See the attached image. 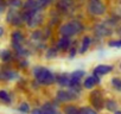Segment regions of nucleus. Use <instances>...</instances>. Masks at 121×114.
Here are the masks:
<instances>
[{
  "instance_id": "obj_24",
  "label": "nucleus",
  "mask_w": 121,
  "mask_h": 114,
  "mask_svg": "<svg viewBox=\"0 0 121 114\" xmlns=\"http://www.w3.org/2000/svg\"><path fill=\"white\" fill-rule=\"evenodd\" d=\"M0 82H7L6 81V74L4 70H0Z\"/></svg>"
},
{
  "instance_id": "obj_20",
  "label": "nucleus",
  "mask_w": 121,
  "mask_h": 114,
  "mask_svg": "<svg viewBox=\"0 0 121 114\" xmlns=\"http://www.w3.org/2000/svg\"><path fill=\"white\" fill-rule=\"evenodd\" d=\"M7 7H9L7 0H0V14H3L4 12H6Z\"/></svg>"
},
{
  "instance_id": "obj_9",
  "label": "nucleus",
  "mask_w": 121,
  "mask_h": 114,
  "mask_svg": "<svg viewBox=\"0 0 121 114\" xmlns=\"http://www.w3.org/2000/svg\"><path fill=\"white\" fill-rule=\"evenodd\" d=\"M73 27H75V24H74V23H71V24H67V25L62 26V30H60V32H62L65 37H68V36L74 35V33L76 32L75 29H73Z\"/></svg>"
},
{
  "instance_id": "obj_15",
  "label": "nucleus",
  "mask_w": 121,
  "mask_h": 114,
  "mask_svg": "<svg viewBox=\"0 0 121 114\" xmlns=\"http://www.w3.org/2000/svg\"><path fill=\"white\" fill-rule=\"evenodd\" d=\"M104 108H107L109 112H116L117 110V103L114 101V100H107L106 102H104Z\"/></svg>"
},
{
  "instance_id": "obj_22",
  "label": "nucleus",
  "mask_w": 121,
  "mask_h": 114,
  "mask_svg": "<svg viewBox=\"0 0 121 114\" xmlns=\"http://www.w3.org/2000/svg\"><path fill=\"white\" fill-rule=\"evenodd\" d=\"M89 44H90V39H89V37H84V39H83V44H82V51H86V50L88 49Z\"/></svg>"
},
{
  "instance_id": "obj_25",
  "label": "nucleus",
  "mask_w": 121,
  "mask_h": 114,
  "mask_svg": "<svg viewBox=\"0 0 121 114\" xmlns=\"http://www.w3.org/2000/svg\"><path fill=\"white\" fill-rule=\"evenodd\" d=\"M31 114H44V112L42 108H33L31 110Z\"/></svg>"
},
{
  "instance_id": "obj_21",
  "label": "nucleus",
  "mask_w": 121,
  "mask_h": 114,
  "mask_svg": "<svg viewBox=\"0 0 121 114\" xmlns=\"http://www.w3.org/2000/svg\"><path fill=\"white\" fill-rule=\"evenodd\" d=\"M112 84H113L116 89H121V80H120V79H117V77L113 79V80H112Z\"/></svg>"
},
{
  "instance_id": "obj_2",
  "label": "nucleus",
  "mask_w": 121,
  "mask_h": 114,
  "mask_svg": "<svg viewBox=\"0 0 121 114\" xmlns=\"http://www.w3.org/2000/svg\"><path fill=\"white\" fill-rule=\"evenodd\" d=\"M100 94L101 93L99 90H95V92H93L90 94V103H91L93 108L96 109V110L102 109L104 107V102H106V101H103V99H102V96Z\"/></svg>"
},
{
  "instance_id": "obj_14",
  "label": "nucleus",
  "mask_w": 121,
  "mask_h": 114,
  "mask_svg": "<svg viewBox=\"0 0 121 114\" xmlns=\"http://www.w3.org/2000/svg\"><path fill=\"white\" fill-rule=\"evenodd\" d=\"M5 74H6V81H14L17 79H19V74L13 70V69H10V70H4Z\"/></svg>"
},
{
  "instance_id": "obj_16",
  "label": "nucleus",
  "mask_w": 121,
  "mask_h": 114,
  "mask_svg": "<svg viewBox=\"0 0 121 114\" xmlns=\"http://www.w3.org/2000/svg\"><path fill=\"white\" fill-rule=\"evenodd\" d=\"M18 112L22 113V114H27V113H31V108H30V105L27 102H22L19 106H18Z\"/></svg>"
},
{
  "instance_id": "obj_5",
  "label": "nucleus",
  "mask_w": 121,
  "mask_h": 114,
  "mask_svg": "<svg viewBox=\"0 0 121 114\" xmlns=\"http://www.w3.org/2000/svg\"><path fill=\"white\" fill-rule=\"evenodd\" d=\"M13 60V53L9 49H3L0 51V61L1 63H10Z\"/></svg>"
},
{
  "instance_id": "obj_7",
  "label": "nucleus",
  "mask_w": 121,
  "mask_h": 114,
  "mask_svg": "<svg viewBox=\"0 0 121 114\" xmlns=\"http://www.w3.org/2000/svg\"><path fill=\"white\" fill-rule=\"evenodd\" d=\"M40 108L43 109L44 114H59V112L57 110L56 106H55V105H52V103H50V102L44 103Z\"/></svg>"
},
{
  "instance_id": "obj_1",
  "label": "nucleus",
  "mask_w": 121,
  "mask_h": 114,
  "mask_svg": "<svg viewBox=\"0 0 121 114\" xmlns=\"http://www.w3.org/2000/svg\"><path fill=\"white\" fill-rule=\"evenodd\" d=\"M33 76H35V79L37 80L38 83L44 84V86H49V84L53 83L55 80H56L55 76H53L48 69H45V68H43V67H37V68H35V69H33Z\"/></svg>"
},
{
  "instance_id": "obj_18",
  "label": "nucleus",
  "mask_w": 121,
  "mask_h": 114,
  "mask_svg": "<svg viewBox=\"0 0 121 114\" xmlns=\"http://www.w3.org/2000/svg\"><path fill=\"white\" fill-rule=\"evenodd\" d=\"M57 82H58L59 86H62V87H67V86L70 84V80L68 77H65V76H59L57 79Z\"/></svg>"
},
{
  "instance_id": "obj_17",
  "label": "nucleus",
  "mask_w": 121,
  "mask_h": 114,
  "mask_svg": "<svg viewBox=\"0 0 121 114\" xmlns=\"http://www.w3.org/2000/svg\"><path fill=\"white\" fill-rule=\"evenodd\" d=\"M80 114H99L96 109H94L93 107L89 106H84L80 108Z\"/></svg>"
},
{
  "instance_id": "obj_8",
  "label": "nucleus",
  "mask_w": 121,
  "mask_h": 114,
  "mask_svg": "<svg viewBox=\"0 0 121 114\" xmlns=\"http://www.w3.org/2000/svg\"><path fill=\"white\" fill-rule=\"evenodd\" d=\"M11 42L23 44V42H24V35H23V32L20 30L12 31V33H11Z\"/></svg>"
},
{
  "instance_id": "obj_3",
  "label": "nucleus",
  "mask_w": 121,
  "mask_h": 114,
  "mask_svg": "<svg viewBox=\"0 0 121 114\" xmlns=\"http://www.w3.org/2000/svg\"><path fill=\"white\" fill-rule=\"evenodd\" d=\"M56 97H57V100L59 102L65 103V102H69V101L75 100L76 99V94L75 93H71V92H68V90H59L57 93Z\"/></svg>"
},
{
  "instance_id": "obj_11",
  "label": "nucleus",
  "mask_w": 121,
  "mask_h": 114,
  "mask_svg": "<svg viewBox=\"0 0 121 114\" xmlns=\"http://www.w3.org/2000/svg\"><path fill=\"white\" fill-rule=\"evenodd\" d=\"M64 114H80V108L76 107L75 105H67L63 108Z\"/></svg>"
},
{
  "instance_id": "obj_26",
  "label": "nucleus",
  "mask_w": 121,
  "mask_h": 114,
  "mask_svg": "<svg viewBox=\"0 0 121 114\" xmlns=\"http://www.w3.org/2000/svg\"><path fill=\"white\" fill-rule=\"evenodd\" d=\"M4 35H5V29L3 26H0V38H1Z\"/></svg>"
},
{
  "instance_id": "obj_10",
  "label": "nucleus",
  "mask_w": 121,
  "mask_h": 114,
  "mask_svg": "<svg viewBox=\"0 0 121 114\" xmlns=\"http://www.w3.org/2000/svg\"><path fill=\"white\" fill-rule=\"evenodd\" d=\"M112 69H113V67H110V66H99L95 68L94 73L96 75H106L109 71H112Z\"/></svg>"
},
{
  "instance_id": "obj_12",
  "label": "nucleus",
  "mask_w": 121,
  "mask_h": 114,
  "mask_svg": "<svg viewBox=\"0 0 121 114\" xmlns=\"http://www.w3.org/2000/svg\"><path fill=\"white\" fill-rule=\"evenodd\" d=\"M17 14H18V10L9 9V10H7V13H6V23H7L9 25H11Z\"/></svg>"
},
{
  "instance_id": "obj_19",
  "label": "nucleus",
  "mask_w": 121,
  "mask_h": 114,
  "mask_svg": "<svg viewBox=\"0 0 121 114\" xmlns=\"http://www.w3.org/2000/svg\"><path fill=\"white\" fill-rule=\"evenodd\" d=\"M69 44H70L69 38L68 37H63L62 39L59 40V43H58V48H68Z\"/></svg>"
},
{
  "instance_id": "obj_27",
  "label": "nucleus",
  "mask_w": 121,
  "mask_h": 114,
  "mask_svg": "<svg viewBox=\"0 0 121 114\" xmlns=\"http://www.w3.org/2000/svg\"><path fill=\"white\" fill-rule=\"evenodd\" d=\"M114 114H121V110H116V112H115Z\"/></svg>"
},
{
  "instance_id": "obj_23",
  "label": "nucleus",
  "mask_w": 121,
  "mask_h": 114,
  "mask_svg": "<svg viewBox=\"0 0 121 114\" xmlns=\"http://www.w3.org/2000/svg\"><path fill=\"white\" fill-rule=\"evenodd\" d=\"M81 75H84V73H83V71H76V73L73 74V79L80 80V79H81Z\"/></svg>"
},
{
  "instance_id": "obj_6",
  "label": "nucleus",
  "mask_w": 121,
  "mask_h": 114,
  "mask_svg": "<svg viewBox=\"0 0 121 114\" xmlns=\"http://www.w3.org/2000/svg\"><path fill=\"white\" fill-rule=\"evenodd\" d=\"M99 82H100V79H99L97 76H89V77H87V79L84 80L83 86H84V88L90 89V88H94Z\"/></svg>"
},
{
  "instance_id": "obj_13",
  "label": "nucleus",
  "mask_w": 121,
  "mask_h": 114,
  "mask_svg": "<svg viewBox=\"0 0 121 114\" xmlns=\"http://www.w3.org/2000/svg\"><path fill=\"white\" fill-rule=\"evenodd\" d=\"M7 4H9V9H14V10H18V9H23V0H7Z\"/></svg>"
},
{
  "instance_id": "obj_4",
  "label": "nucleus",
  "mask_w": 121,
  "mask_h": 114,
  "mask_svg": "<svg viewBox=\"0 0 121 114\" xmlns=\"http://www.w3.org/2000/svg\"><path fill=\"white\" fill-rule=\"evenodd\" d=\"M13 101V96L6 89H0V103L3 105H11Z\"/></svg>"
}]
</instances>
